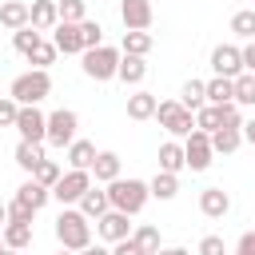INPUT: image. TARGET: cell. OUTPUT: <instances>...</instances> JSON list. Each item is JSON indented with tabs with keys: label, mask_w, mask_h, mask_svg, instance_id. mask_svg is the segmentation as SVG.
<instances>
[{
	"label": "cell",
	"mask_w": 255,
	"mask_h": 255,
	"mask_svg": "<svg viewBox=\"0 0 255 255\" xmlns=\"http://www.w3.org/2000/svg\"><path fill=\"white\" fill-rule=\"evenodd\" d=\"M183 155H187V167H191V171H207V167H211V159H215L211 135L195 128V131H191V135L183 139Z\"/></svg>",
	"instance_id": "9"
},
{
	"label": "cell",
	"mask_w": 255,
	"mask_h": 255,
	"mask_svg": "<svg viewBox=\"0 0 255 255\" xmlns=\"http://www.w3.org/2000/svg\"><path fill=\"white\" fill-rule=\"evenodd\" d=\"M28 8H32V28L52 32L60 24V0H32Z\"/></svg>",
	"instance_id": "16"
},
{
	"label": "cell",
	"mask_w": 255,
	"mask_h": 255,
	"mask_svg": "<svg viewBox=\"0 0 255 255\" xmlns=\"http://www.w3.org/2000/svg\"><path fill=\"white\" fill-rule=\"evenodd\" d=\"M131 239H135L139 255H159V227L139 223V227H131Z\"/></svg>",
	"instance_id": "29"
},
{
	"label": "cell",
	"mask_w": 255,
	"mask_h": 255,
	"mask_svg": "<svg viewBox=\"0 0 255 255\" xmlns=\"http://www.w3.org/2000/svg\"><path fill=\"white\" fill-rule=\"evenodd\" d=\"M16 199H24L28 207H36V211H40V207H44V203L52 199V187H44V183H36V179L28 175V179H24L20 187H16Z\"/></svg>",
	"instance_id": "24"
},
{
	"label": "cell",
	"mask_w": 255,
	"mask_h": 255,
	"mask_svg": "<svg viewBox=\"0 0 255 255\" xmlns=\"http://www.w3.org/2000/svg\"><path fill=\"white\" fill-rule=\"evenodd\" d=\"M243 72H255V40L243 44Z\"/></svg>",
	"instance_id": "46"
},
{
	"label": "cell",
	"mask_w": 255,
	"mask_h": 255,
	"mask_svg": "<svg viewBox=\"0 0 255 255\" xmlns=\"http://www.w3.org/2000/svg\"><path fill=\"white\" fill-rule=\"evenodd\" d=\"M120 167H124V159H120L116 151H96L92 179H96V183H112V179H120Z\"/></svg>",
	"instance_id": "17"
},
{
	"label": "cell",
	"mask_w": 255,
	"mask_h": 255,
	"mask_svg": "<svg viewBox=\"0 0 255 255\" xmlns=\"http://www.w3.org/2000/svg\"><path fill=\"white\" fill-rule=\"evenodd\" d=\"M0 24H4L8 32H20V28L32 24V8H28L24 0H4V4H0Z\"/></svg>",
	"instance_id": "15"
},
{
	"label": "cell",
	"mask_w": 255,
	"mask_h": 255,
	"mask_svg": "<svg viewBox=\"0 0 255 255\" xmlns=\"http://www.w3.org/2000/svg\"><path fill=\"white\" fill-rule=\"evenodd\" d=\"M207 104H235V80L231 76H211L207 80Z\"/></svg>",
	"instance_id": "27"
},
{
	"label": "cell",
	"mask_w": 255,
	"mask_h": 255,
	"mask_svg": "<svg viewBox=\"0 0 255 255\" xmlns=\"http://www.w3.org/2000/svg\"><path fill=\"white\" fill-rule=\"evenodd\" d=\"M80 60H84V76H88V80L108 84V80H116L124 52H120V48H112V44H100V48H88Z\"/></svg>",
	"instance_id": "4"
},
{
	"label": "cell",
	"mask_w": 255,
	"mask_h": 255,
	"mask_svg": "<svg viewBox=\"0 0 255 255\" xmlns=\"http://www.w3.org/2000/svg\"><path fill=\"white\" fill-rule=\"evenodd\" d=\"M183 167H187L183 143H179V139H167V143H159V171H171V175H179Z\"/></svg>",
	"instance_id": "19"
},
{
	"label": "cell",
	"mask_w": 255,
	"mask_h": 255,
	"mask_svg": "<svg viewBox=\"0 0 255 255\" xmlns=\"http://www.w3.org/2000/svg\"><path fill=\"white\" fill-rule=\"evenodd\" d=\"M151 44H155V40H151V32H135V28H128V32H124V40H120V52H124V56H147V52H151Z\"/></svg>",
	"instance_id": "25"
},
{
	"label": "cell",
	"mask_w": 255,
	"mask_h": 255,
	"mask_svg": "<svg viewBox=\"0 0 255 255\" xmlns=\"http://www.w3.org/2000/svg\"><path fill=\"white\" fill-rule=\"evenodd\" d=\"M155 120H159V128H163L171 139H187V135L195 131V112H191V108H183L179 100H159Z\"/></svg>",
	"instance_id": "5"
},
{
	"label": "cell",
	"mask_w": 255,
	"mask_h": 255,
	"mask_svg": "<svg viewBox=\"0 0 255 255\" xmlns=\"http://www.w3.org/2000/svg\"><path fill=\"white\" fill-rule=\"evenodd\" d=\"M143 76H147V60L143 56H124L120 60V72H116V80H124V84H143Z\"/></svg>",
	"instance_id": "26"
},
{
	"label": "cell",
	"mask_w": 255,
	"mask_h": 255,
	"mask_svg": "<svg viewBox=\"0 0 255 255\" xmlns=\"http://www.w3.org/2000/svg\"><path fill=\"white\" fill-rule=\"evenodd\" d=\"M92 163H96V143H92V139H72V143H68V167L92 171Z\"/></svg>",
	"instance_id": "23"
},
{
	"label": "cell",
	"mask_w": 255,
	"mask_h": 255,
	"mask_svg": "<svg viewBox=\"0 0 255 255\" xmlns=\"http://www.w3.org/2000/svg\"><path fill=\"white\" fill-rule=\"evenodd\" d=\"M112 255H139V247H135V239L128 235V239H120V243H112Z\"/></svg>",
	"instance_id": "44"
},
{
	"label": "cell",
	"mask_w": 255,
	"mask_h": 255,
	"mask_svg": "<svg viewBox=\"0 0 255 255\" xmlns=\"http://www.w3.org/2000/svg\"><path fill=\"white\" fill-rule=\"evenodd\" d=\"M159 255H191L187 247H159Z\"/></svg>",
	"instance_id": "49"
},
{
	"label": "cell",
	"mask_w": 255,
	"mask_h": 255,
	"mask_svg": "<svg viewBox=\"0 0 255 255\" xmlns=\"http://www.w3.org/2000/svg\"><path fill=\"white\" fill-rule=\"evenodd\" d=\"M239 255H255V231H243L239 235V247H235Z\"/></svg>",
	"instance_id": "45"
},
{
	"label": "cell",
	"mask_w": 255,
	"mask_h": 255,
	"mask_svg": "<svg viewBox=\"0 0 255 255\" xmlns=\"http://www.w3.org/2000/svg\"><path fill=\"white\" fill-rule=\"evenodd\" d=\"M0 131H4V128H0Z\"/></svg>",
	"instance_id": "54"
},
{
	"label": "cell",
	"mask_w": 255,
	"mask_h": 255,
	"mask_svg": "<svg viewBox=\"0 0 255 255\" xmlns=\"http://www.w3.org/2000/svg\"><path fill=\"white\" fill-rule=\"evenodd\" d=\"M195 128L207 131V135L219 131V128H223V104H203V108L195 112Z\"/></svg>",
	"instance_id": "31"
},
{
	"label": "cell",
	"mask_w": 255,
	"mask_h": 255,
	"mask_svg": "<svg viewBox=\"0 0 255 255\" xmlns=\"http://www.w3.org/2000/svg\"><path fill=\"white\" fill-rule=\"evenodd\" d=\"M16 116H20V104L12 96H0V128H16Z\"/></svg>",
	"instance_id": "41"
},
{
	"label": "cell",
	"mask_w": 255,
	"mask_h": 255,
	"mask_svg": "<svg viewBox=\"0 0 255 255\" xmlns=\"http://www.w3.org/2000/svg\"><path fill=\"white\" fill-rule=\"evenodd\" d=\"M211 147H215V155L239 151L243 147V128H219V131H211Z\"/></svg>",
	"instance_id": "22"
},
{
	"label": "cell",
	"mask_w": 255,
	"mask_h": 255,
	"mask_svg": "<svg viewBox=\"0 0 255 255\" xmlns=\"http://www.w3.org/2000/svg\"><path fill=\"white\" fill-rule=\"evenodd\" d=\"M8 96H12L16 104H44V100L52 96V76H48V68H28V72H20V76L12 80V88H8Z\"/></svg>",
	"instance_id": "3"
},
{
	"label": "cell",
	"mask_w": 255,
	"mask_h": 255,
	"mask_svg": "<svg viewBox=\"0 0 255 255\" xmlns=\"http://www.w3.org/2000/svg\"><path fill=\"white\" fill-rule=\"evenodd\" d=\"M60 175H64V167H60L56 159H44V163L32 171V179H36V183H44V187H56V183H60Z\"/></svg>",
	"instance_id": "37"
},
{
	"label": "cell",
	"mask_w": 255,
	"mask_h": 255,
	"mask_svg": "<svg viewBox=\"0 0 255 255\" xmlns=\"http://www.w3.org/2000/svg\"><path fill=\"white\" fill-rule=\"evenodd\" d=\"M147 187H151V199L167 203V199L179 195V175H171V171H155V175L147 179Z\"/></svg>",
	"instance_id": "20"
},
{
	"label": "cell",
	"mask_w": 255,
	"mask_h": 255,
	"mask_svg": "<svg viewBox=\"0 0 255 255\" xmlns=\"http://www.w3.org/2000/svg\"><path fill=\"white\" fill-rule=\"evenodd\" d=\"M80 32H84V52H88V48H100V44H104V28H100L96 20H80Z\"/></svg>",
	"instance_id": "39"
},
{
	"label": "cell",
	"mask_w": 255,
	"mask_h": 255,
	"mask_svg": "<svg viewBox=\"0 0 255 255\" xmlns=\"http://www.w3.org/2000/svg\"><path fill=\"white\" fill-rule=\"evenodd\" d=\"M76 207H80V211H84V215H88V219H100V215H104V211H108V207H112V199H108V187H104V191H100V187H96V183H92V187H88V191H84V199H80V203H76Z\"/></svg>",
	"instance_id": "21"
},
{
	"label": "cell",
	"mask_w": 255,
	"mask_h": 255,
	"mask_svg": "<svg viewBox=\"0 0 255 255\" xmlns=\"http://www.w3.org/2000/svg\"><path fill=\"white\" fill-rule=\"evenodd\" d=\"M199 211H203L207 219H223V215L231 211V195H227L223 187H203V191H199Z\"/></svg>",
	"instance_id": "14"
},
{
	"label": "cell",
	"mask_w": 255,
	"mask_h": 255,
	"mask_svg": "<svg viewBox=\"0 0 255 255\" xmlns=\"http://www.w3.org/2000/svg\"><path fill=\"white\" fill-rule=\"evenodd\" d=\"M120 20H124V28L147 32L155 20V8H151V0H120Z\"/></svg>",
	"instance_id": "11"
},
{
	"label": "cell",
	"mask_w": 255,
	"mask_h": 255,
	"mask_svg": "<svg viewBox=\"0 0 255 255\" xmlns=\"http://www.w3.org/2000/svg\"><path fill=\"white\" fill-rule=\"evenodd\" d=\"M72 139H80V116H76L72 108L48 112V143H52V147H68Z\"/></svg>",
	"instance_id": "7"
},
{
	"label": "cell",
	"mask_w": 255,
	"mask_h": 255,
	"mask_svg": "<svg viewBox=\"0 0 255 255\" xmlns=\"http://www.w3.org/2000/svg\"><path fill=\"white\" fill-rule=\"evenodd\" d=\"M52 44H56L64 56H84V32H80V24L60 20V24L52 28Z\"/></svg>",
	"instance_id": "13"
},
{
	"label": "cell",
	"mask_w": 255,
	"mask_h": 255,
	"mask_svg": "<svg viewBox=\"0 0 255 255\" xmlns=\"http://www.w3.org/2000/svg\"><path fill=\"white\" fill-rule=\"evenodd\" d=\"M195 255H227V243L219 235H203L199 247H195Z\"/></svg>",
	"instance_id": "42"
},
{
	"label": "cell",
	"mask_w": 255,
	"mask_h": 255,
	"mask_svg": "<svg viewBox=\"0 0 255 255\" xmlns=\"http://www.w3.org/2000/svg\"><path fill=\"white\" fill-rule=\"evenodd\" d=\"M211 68H215V76H239L243 72V48H235V44H219V48H211Z\"/></svg>",
	"instance_id": "12"
},
{
	"label": "cell",
	"mask_w": 255,
	"mask_h": 255,
	"mask_svg": "<svg viewBox=\"0 0 255 255\" xmlns=\"http://www.w3.org/2000/svg\"><path fill=\"white\" fill-rule=\"evenodd\" d=\"M243 143L255 147V120H243Z\"/></svg>",
	"instance_id": "47"
},
{
	"label": "cell",
	"mask_w": 255,
	"mask_h": 255,
	"mask_svg": "<svg viewBox=\"0 0 255 255\" xmlns=\"http://www.w3.org/2000/svg\"><path fill=\"white\" fill-rule=\"evenodd\" d=\"M60 20H68V24L88 20V4L84 0H60Z\"/></svg>",
	"instance_id": "38"
},
{
	"label": "cell",
	"mask_w": 255,
	"mask_h": 255,
	"mask_svg": "<svg viewBox=\"0 0 255 255\" xmlns=\"http://www.w3.org/2000/svg\"><path fill=\"white\" fill-rule=\"evenodd\" d=\"M40 40H44V32H40V28H32V24H28V28H20V32H12V48H16L20 56H28Z\"/></svg>",
	"instance_id": "35"
},
{
	"label": "cell",
	"mask_w": 255,
	"mask_h": 255,
	"mask_svg": "<svg viewBox=\"0 0 255 255\" xmlns=\"http://www.w3.org/2000/svg\"><path fill=\"white\" fill-rule=\"evenodd\" d=\"M56 239H60V247H68V251H84V247L92 243V219H88L80 207H64V211L56 215Z\"/></svg>",
	"instance_id": "1"
},
{
	"label": "cell",
	"mask_w": 255,
	"mask_h": 255,
	"mask_svg": "<svg viewBox=\"0 0 255 255\" xmlns=\"http://www.w3.org/2000/svg\"><path fill=\"white\" fill-rule=\"evenodd\" d=\"M231 32H235L239 40H255V8H239V12L231 16Z\"/></svg>",
	"instance_id": "34"
},
{
	"label": "cell",
	"mask_w": 255,
	"mask_h": 255,
	"mask_svg": "<svg viewBox=\"0 0 255 255\" xmlns=\"http://www.w3.org/2000/svg\"><path fill=\"white\" fill-rule=\"evenodd\" d=\"M0 255H20V251H16V247H4V251H0Z\"/></svg>",
	"instance_id": "51"
},
{
	"label": "cell",
	"mask_w": 255,
	"mask_h": 255,
	"mask_svg": "<svg viewBox=\"0 0 255 255\" xmlns=\"http://www.w3.org/2000/svg\"><path fill=\"white\" fill-rule=\"evenodd\" d=\"M56 255H80V251H68V247H60V251H56Z\"/></svg>",
	"instance_id": "52"
},
{
	"label": "cell",
	"mask_w": 255,
	"mask_h": 255,
	"mask_svg": "<svg viewBox=\"0 0 255 255\" xmlns=\"http://www.w3.org/2000/svg\"><path fill=\"white\" fill-rule=\"evenodd\" d=\"M16 131H20V139H28V143H48V116L40 112V104H20Z\"/></svg>",
	"instance_id": "8"
},
{
	"label": "cell",
	"mask_w": 255,
	"mask_h": 255,
	"mask_svg": "<svg viewBox=\"0 0 255 255\" xmlns=\"http://www.w3.org/2000/svg\"><path fill=\"white\" fill-rule=\"evenodd\" d=\"M108 187V199H112V207L116 211H128V215H139L143 207H147V199H151V187L143 183V179H112V183H104Z\"/></svg>",
	"instance_id": "2"
},
{
	"label": "cell",
	"mask_w": 255,
	"mask_h": 255,
	"mask_svg": "<svg viewBox=\"0 0 255 255\" xmlns=\"http://www.w3.org/2000/svg\"><path fill=\"white\" fill-rule=\"evenodd\" d=\"M4 223H8V203H0V231H4Z\"/></svg>",
	"instance_id": "50"
},
{
	"label": "cell",
	"mask_w": 255,
	"mask_h": 255,
	"mask_svg": "<svg viewBox=\"0 0 255 255\" xmlns=\"http://www.w3.org/2000/svg\"><path fill=\"white\" fill-rule=\"evenodd\" d=\"M223 128H243V112H239V104H223Z\"/></svg>",
	"instance_id": "43"
},
{
	"label": "cell",
	"mask_w": 255,
	"mask_h": 255,
	"mask_svg": "<svg viewBox=\"0 0 255 255\" xmlns=\"http://www.w3.org/2000/svg\"><path fill=\"white\" fill-rule=\"evenodd\" d=\"M80 255H112V247H104V243H88Z\"/></svg>",
	"instance_id": "48"
},
{
	"label": "cell",
	"mask_w": 255,
	"mask_h": 255,
	"mask_svg": "<svg viewBox=\"0 0 255 255\" xmlns=\"http://www.w3.org/2000/svg\"><path fill=\"white\" fill-rule=\"evenodd\" d=\"M88 187H92V171H84V167H68V171L60 175V183L52 187V199H56L60 207H76V203L84 199Z\"/></svg>",
	"instance_id": "6"
},
{
	"label": "cell",
	"mask_w": 255,
	"mask_h": 255,
	"mask_svg": "<svg viewBox=\"0 0 255 255\" xmlns=\"http://www.w3.org/2000/svg\"><path fill=\"white\" fill-rule=\"evenodd\" d=\"M44 159H48V155H44V143H28V139H20V143H16V163H20L28 175H32Z\"/></svg>",
	"instance_id": "28"
},
{
	"label": "cell",
	"mask_w": 255,
	"mask_h": 255,
	"mask_svg": "<svg viewBox=\"0 0 255 255\" xmlns=\"http://www.w3.org/2000/svg\"><path fill=\"white\" fill-rule=\"evenodd\" d=\"M179 104L191 108V112H199V108L207 104V80H187L183 92H179Z\"/></svg>",
	"instance_id": "30"
},
{
	"label": "cell",
	"mask_w": 255,
	"mask_h": 255,
	"mask_svg": "<svg viewBox=\"0 0 255 255\" xmlns=\"http://www.w3.org/2000/svg\"><path fill=\"white\" fill-rule=\"evenodd\" d=\"M4 247H8V243H4V231H0V251H4Z\"/></svg>",
	"instance_id": "53"
},
{
	"label": "cell",
	"mask_w": 255,
	"mask_h": 255,
	"mask_svg": "<svg viewBox=\"0 0 255 255\" xmlns=\"http://www.w3.org/2000/svg\"><path fill=\"white\" fill-rule=\"evenodd\" d=\"M128 219H131L128 211L108 207V211L96 219V235H100L104 243H120V239H128V235H131V223H128Z\"/></svg>",
	"instance_id": "10"
},
{
	"label": "cell",
	"mask_w": 255,
	"mask_h": 255,
	"mask_svg": "<svg viewBox=\"0 0 255 255\" xmlns=\"http://www.w3.org/2000/svg\"><path fill=\"white\" fill-rule=\"evenodd\" d=\"M8 219H12V223H32V219H36V207H28L24 199H12V203H8Z\"/></svg>",
	"instance_id": "40"
},
{
	"label": "cell",
	"mask_w": 255,
	"mask_h": 255,
	"mask_svg": "<svg viewBox=\"0 0 255 255\" xmlns=\"http://www.w3.org/2000/svg\"><path fill=\"white\" fill-rule=\"evenodd\" d=\"M155 108H159V100L143 88L128 96V120H155Z\"/></svg>",
	"instance_id": "18"
},
{
	"label": "cell",
	"mask_w": 255,
	"mask_h": 255,
	"mask_svg": "<svg viewBox=\"0 0 255 255\" xmlns=\"http://www.w3.org/2000/svg\"><path fill=\"white\" fill-rule=\"evenodd\" d=\"M235 104L239 108H255V72H239L235 76Z\"/></svg>",
	"instance_id": "33"
},
{
	"label": "cell",
	"mask_w": 255,
	"mask_h": 255,
	"mask_svg": "<svg viewBox=\"0 0 255 255\" xmlns=\"http://www.w3.org/2000/svg\"><path fill=\"white\" fill-rule=\"evenodd\" d=\"M56 56H60V48H56L52 40H40V44H36V48H32V52H28L24 60H28L32 68H48V64L56 60Z\"/></svg>",
	"instance_id": "36"
},
{
	"label": "cell",
	"mask_w": 255,
	"mask_h": 255,
	"mask_svg": "<svg viewBox=\"0 0 255 255\" xmlns=\"http://www.w3.org/2000/svg\"><path fill=\"white\" fill-rule=\"evenodd\" d=\"M4 243L8 247H16V251H24V247H32V223H4Z\"/></svg>",
	"instance_id": "32"
}]
</instances>
